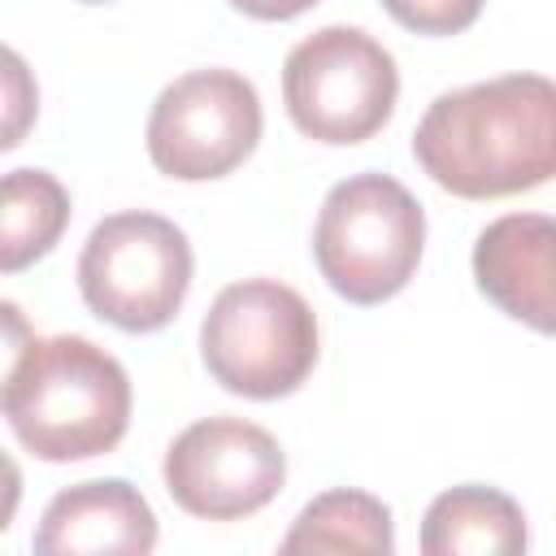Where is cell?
I'll list each match as a JSON object with an SVG mask.
<instances>
[{
    "label": "cell",
    "mask_w": 556,
    "mask_h": 556,
    "mask_svg": "<svg viewBox=\"0 0 556 556\" xmlns=\"http://www.w3.org/2000/svg\"><path fill=\"white\" fill-rule=\"evenodd\" d=\"M413 156L460 200H500L552 182L556 83L504 74L439 96L413 130Z\"/></svg>",
    "instance_id": "cell-1"
},
{
    "label": "cell",
    "mask_w": 556,
    "mask_h": 556,
    "mask_svg": "<svg viewBox=\"0 0 556 556\" xmlns=\"http://www.w3.org/2000/svg\"><path fill=\"white\" fill-rule=\"evenodd\" d=\"M4 417L39 460H87L113 452L130 426V378L83 334L30 339L4 374Z\"/></svg>",
    "instance_id": "cell-2"
},
{
    "label": "cell",
    "mask_w": 556,
    "mask_h": 556,
    "mask_svg": "<svg viewBox=\"0 0 556 556\" xmlns=\"http://www.w3.org/2000/svg\"><path fill=\"white\" fill-rule=\"evenodd\" d=\"M426 243V213L391 174H352L330 187L313 230L321 278L348 304H382L408 287Z\"/></svg>",
    "instance_id": "cell-3"
},
{
    "label": "cell",
    "mask_w": 556,
    "mask_h": 556,
    "mask_svg": "<svg viewBox=\"0 0 556 556\" xmlns=\"http://www.w3.org/2000/svg\"><path fill=\"white\" fill-rule=\"evenodd\" d=\"M200 352L230 395L278 400L300 391L317 365V317L287 282H230L204 313Z\"/></svg>",
    "instance_id": "cell-4"
},
{
    "label": "cell",
    "mask_w": 556,
    "mask_h": 556,
    "mask_svg": "<svg viewBox=\"0 0 556 556\" xmlns=\"http://www.w3.org/2000/svg\"><path fill=\"white\" fill-rule=\"evenodd\" d=\"M395 56L356 26H321L287 52L282 100L300 135L317 143H365L395 109Z\"/></svg>",
    "instance_id": "cell-5"
},
{
    "label": "cell",
    "mask_w": 556,
    "mask_h": 556,
    "mask_svg": "<svg viewBox=\"0 0 556 556\" xmlns=\"http://www.w3.org/2000/svg\"><path fill=\"white\" fill-rule=\"evenodd\" d=\"M191 287V243L156 213L104 217L78 256V291L87 308L117 330L152 334L169 326Z\"/></svg>",
    "instance_id": "cell-6"
},
{
    "label": "cell",
    "mask_w": 556,
    "mask_h": 556,
    "mask_svg": "<svg viewBox=\"0 0 556 556\" xmlns=\"http://www.w3.org/2000/svg\"><path fill=\"white\" fill-rule=\"evenodd\" d=\"M261 139V96L235 70H191L174 78L148 117V156L178 182L226 178Z\"/></svg>",
    "instance_id": "cell-7"
},
{
    "label": "cell",
    "mask_w": 556,
    "mask_h": 556,
    "mask_svg": "<svg viewBox=\"0 0 556 556\" xmlns=\"http://www.w3.org/2000/svg\"><path fill=\"white\" fill-rule=\"evenodd\" d=\"M287 478L278 439L243 417H204L165 452V491L204 521H235L265 508Z\"/></svg>",
    "instance_id": "cell-8"
},
{
    "label": "cell",
    "mask_w": 556,
    "mask_h": 556,
    "mask_svg": "<svg viewBox=\"0 0 556 556\" xmlns=\"http://www.w3.org/2000/svg\"><path fill=\"white\" fill-rule=\"evenodd\" d=\"M473 278L500 313L556 334V217H495L473 243Z\"/></svg>",
    "instance_id": "cell-9"
},
{
    "label": "cell",
    "mask_w": 556,
    "mask_h": 556,
    "mask_svg": "<svg viewBox=\"0 0 556 556\" xmlns=\"http://www.w3.org/2000/svg\"><path fill=\"white\" fill-rule=\"evenodd\" d=\"M156 547V517L148 500L122 482H78L61 491L35 530V552H91V556H143Z\"/></svg>",
    "instance_id": "cell-10"
},
{
    "label": "cell",
    "mask_w": 556,
    "mask_h": 556,
    "mask_svg": "<svg viewBox=\"0 0 556 556\" xmlns=\"http://www.w3.org/2000/svg\"><path fill=\"white\" fill-rule=\"evenodd\" d=\"M526 517L517 500L495 486H452L421 521L426 556H513L526 552Z\"/></svg>",
    "instance_id": "cell-11"
},
{
    "label": "cell",
    "mask_w": 556,
    "mask_h": 556,
    "mask_svg": "<svg viewBox=\"0 0 556 556\" xmlns=\"http://www.w3.org/2000/svg\"><path fill=\"white\" fill-rule=\"evenodd\" d=\"M70 191L43 169H9L0 182V269L17 274L61 239Z\"/></svg>",
    "instance_id": "cell-12"
},
{
    "label": "cell",
    "mask_w": 556,
    "mask_h": 556,
    "mask_svg": "<svg viewBox=\"0 0 556 556\" xmlns=\"http://www.w3.org/2000/svg\"><path fill=\"white\" fill-rule=\"evenodd\" d=\"M395 547L391 534V513L382 500L365 491H326L304 513L282 539V552H365V556H387Z\"/></svg>",
    "instance_id": "cell-13"
},
{
    "label": "cell",
    "mask_w": 556,
    "mask_h": 556,
    "mask_svg": "<svg viewBox=\"0 0 556 556\" xmlns=\"http://www.w3.org/2000/svg\"><path fill=\"white\" fill-rule=\"evenodd\" d=\"M382 9L417 35H460L478 22L482 0H382Z\"/></svg>",
    "instance_id": "cell-14"
},
{
    "label": "cell",
    "mask_w": 556,
    "mask_h": 556,
    "mask_svg": "<svg viewBox=\"0 0 556 556\" xmlns=\"http://www.w3.org/2000/svg\"><path fill=\"white\" fill-rule=\"evenodd\" d=\"M317 0H230V9L256 17V22H287V17H300L304 9H313Z\"/></svg>",
    "instance_id": "cell-15"
},
{
    "label": "cell",
    "mask_w": 556,
    "mask_h": 556,
    "mask_svg": "<svg viewBox=\"0 0 556 556\" xmlns=\"http://www.w3.org/2000/svg\"><path fill=\"white\" fill-rule=\"evenodd\" d=\"M22 78H26L22 61H17V52H9V109H13V113H9V130H4V139H0L4 148H17V139H22V117H17V113L30 109V104H22V91H17Z\"/></svg>",
    "instance_id": "cell-16"
},
{
    "label": "cell",
    "mask_w": 556,
    "mask_h": 556,
    "mask_svg": "<svg viewBox=\"0 0 556 556\" xmlns=\"http://www.w3.org/2000/svg\"><path fill=\"white\" fill-rule=\"evenodd\" d=\"M83 4H109V0H83Z\"/></svg>",
    "instance_id": "cell-17"
}]
</instances>
